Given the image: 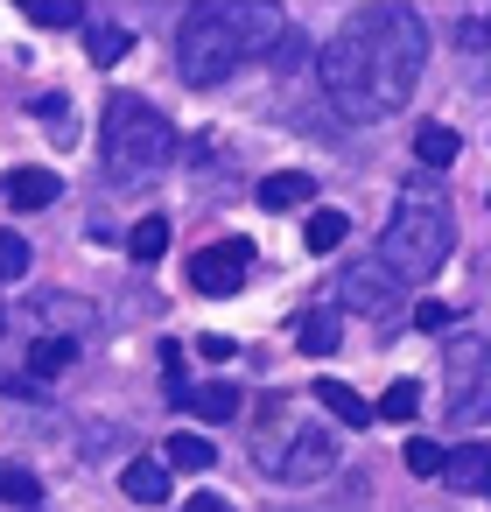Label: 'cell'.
I'll return each mask as SVG.
<instances>
[{
  "label": "cell",
  "mask_w": 491,
  "mask_h": 512,
  "mask_svg": "<svg viewBox=\"0 0 491 512\" xmlns=\"http://www.w3.org/2000/svg\"><path fill=\"white\" fill-rule=\"evenodd\" d=\"M78 365V337H36L29 344V372L36 379H57V372H71Z\"/></svg>",
  "instance_id": "14"
},
{
  "label": "cell",
  "mask_w": 491,
  "mask_h": 512,
  "mask_svg": "<svg viewBox=\"0 0 491 512\" xmlns=\"http://www.w3.org/2000/svg\"><path fill=\"white\" fill-rule=\"evenodd\" d=\"M372 414H379V421H414V414H421V386H414V379H393Z\"/></svg>",
  "instance_id": "20"
},
{
  "label": "cell",
  "mask_w": 491,
  "mask_h": 512,
  "mask_svg": "<svg viewBox=\"0 0 491 512\" xmlns=\"http://www.w3.org/2000/svg\"><path fill=\"white\" fill-rule=\"evenodd\" d=\"M127 498H134V505H162V498H169V470L148 463V456L127 463Z\"/></svg>",
  "instance_id": "17"
},
{
  "label": "cell",
  "mask_w": 491,
  "mask_h": 512,
  "mask_svg": "<svg viewBox=\"0 0 491 512\" xmlns=\"http://www.w3.org/2000/svg\"><path fill=\"white\" fill-rule=\"evenodd\" d=\"M442 463H449V449L435 435H407V470L414 477H442Z\"/></svg>",
  "instance_id": "23"
},
{
  "label": "cell",
  "mask_w": 491,
  "mask_h": 512,
  "mask_svg": "<svg viewBox=\"0 0 491 512\" xmlns=\"http://www.w3.org/2000/svg\"><path fill=\"white\" fill-rule=\"evenodd\" d=\"M456 43H463V50H470V57H484V8H477V15H470V22H463V36H456Z\"/></svg>",
  "instance_id": "30"
},
{
  "label": "cell",
  "mask_w": 491,
  "mask_h": 512,
  "mask_svg": "<svg viewBox=\"0 0 491 512\" xmlns=\"http://www.w3.org/2000/svg\"><path fill=\"white\" fill-rule=\"evenodd\" d=\"M169 463H176V470H211V442L176 428V435H169Z\"/></svg>",
  "instance_id": "24"
},
{
  "label": "cell",
  "mask_w": 491,
  "mask_h": 512,
  "mask_svg": "<svg viewBox=\"0 0 491 512\" xmlns=\"http://www.w3.org/2000/svg\"><path fill=\"white\" fill-rule=\"evenodd\" d=\"M414 323H421V330H449V323H456V309H449V302H421V309H414Z\"/></svg>",
  "instance_id": "28"
},
{
  "label": "cell",
  "mask_w": 491,
  "mask_h": 512,
  "mask_svg": "<svg viewBox=\"0 0 491 512\" xmlns=\"http://www.w3.org/2000/svg\"><path fill=\"white\" fill-rule=\"evenodd\" d=\"M239 64H246V50H239V15H232V8H190L183 29H176V71H183V85H190V92H211V85H225Z\"/></svg>",
  "instance_id": "5"
},
{
  "label": "cell",
  "mask_w": 491,
  "mask_h": 512,
  "mask_svg": "<svg viewBox=\"0 0 491 512\" xmlns=\"http://www.w3.org/2000/svg\"><path fill=\"white\" fill-rule=\"evenodd\" d=\"M442 477H449V491L484 498V491H491V484H484V477H491V449H484V442H463V449L442 463Z\"/></svg>",
  "instance_id": "9"
},
{
  "label": "cell",
  "mask_w": 491,
  "mask_h": 512,
  "mask_svg": "<svg viewBox=\"0 0 491 512\" xmlns=\"http://www.w3.org/2000/svg\"><path fill=\"white\" fill-rule=\"evenodd\" d=\"M253 463L274 477V484H316L337 470V435L330 428H309L302 414L288 421V400H260V435H253Z\"/></svg>",
  "instance_id": "3"
},
{
  "label": "cell",
  "mask_w": 491,
  "mask_h": 512,
  "mask_svg": "<svg viewBox=\"0 0 491 512\" xmlns=\"http://www.w3.org/2000/svg\"><path fill=\"white\" fill-rule=\"evenodd\" d=\"M183 407H190L197 421H239V386H225V379L190 386V393H183Z\"/></svg>",
  "instance_id": "11"
},
{
  "label": "cell",
  "mask_w": 491,
  "mask_h": 512,
  "mask_svg": "<svg viewBox=\"0 0 491 512\" xmlns=\"http://www.w3.org/2000/svg\"><path fill=\"white\" fill-rule=\"evenodd\" d=\"M85 50H92V64H99V71H113V64H120V57L134 50V29L106 22V29H92V43H85Z\"/></svg>",
  "instance_id": "19"
},
{
  "label": "cell",
  "mask_w": 491,
  "mask_h": 512,
  "mask_svg": "<svg viewBox=\"0 0 491 512\" xmlns=\"http://www.w3.org/2000/svg\"><path fill=\"white\" fill-rule=\"evenodd\" d=\"M162 253H169V218L148 211V218L127 232V260H162Z\"/></svg>",
  "instance_id": "16"
},
{
  "label": "cell",
  "mask_w": 491,
  "mask_h": 512,
  "mask_svg": "<svg viewBox=\"0 0 491 512\" xmlns=\"http://www.w3.org/2000/svg\"><path fill=\"white\" fill-rule=\"evenodd\" d=\"M295 344H302L309 358H330V351L344 344V323H337L330 309H309V316H302V330H295Z\"/></svg>",
  "instance_id": "13"
},
{
  "label": "cell",
  "mask_w": 491,
  "mask_h": 512,
  "mask_svg": "<svg viewBox=\"0 0 491 512\" xmlns=\"http://www.w3.org/2000/svg\"><path fill=\"white\" fill-rule=\"evenodd\" d=\"M57 197H64V176L57 169H15L8 176V204L15 211H50Z\"/></svg>",
  "instance_id": "8"
},
{
  "label": "cell",
  "mask_w": 491,
  "mask_h": 512,
  "mask_svg": "<svg viewBox=\"0 0 491 512\" xmlns=\"http://www.w3.org/2000/svg\"><path fill=\"white\" fill-rule=\"evenodd\" d=\"M29 22L36 29H78L85 8H78V0H29Z\"/></svg>",
  "instance_id": "22"
},
{
  "label": "cell",
  "mask_w": 491,
  "mask_h": 512,
  "mask_svg": "<svg viewBox=\"0 0 491 512\" xmlns=\"http://www.w3.org/2000/svg\"><path fill=\"white\" fill-rule=\"evenodd\" d=\"M246 260H253L246 239H218V246H204V253L190 260V288H197V295H232V288L246 281Z\"/></svg>",
  "instance_id": "6"
},
{
  "label": "cell",
  "mask_w": 491,
  "mask_h": 512,
  "mask_svg": "<svg viewBox=\"0 0 491 512\" xmlns=\"http://www.w3.org/2000/svg\"><path fill=\"white\" fill-rule=\"evenodd\" d=\"M183 512H232V505H225V498H218V491H197V498H190V505H183Z\"/></svg>",
  "instance_id": "32"
},
{
  "label": "cell",
  "mask_w": 491,
  "mask_h": 512,
  "mask_svg": "<svg viewBox=\"0 0 491 512\" xmlns=\"http://www.w3.org/2000/svg\"><path fill=\"white\" fill-rule=\"evenodd\" d=\"M449 253H456V218L435 197H400V211L379 232V267L407 288V281H428Z\"/></svg>",
  "instance_id": "4"
},
{
  "label": "cell",
  "mask_w": 491,
  "mask_h": 512,
  "mask_svg": "<svg viewBox=\"0 0 491 512\" xmlns=\"http://www.w3.org/2000/svg\"><path fill=\"white\" fill-rule=\"evenodd\" d=\"M337 288H344V302H351L358 316H393V309H400V281H393L379 260H351V267L337 274Z\"/></svg>",
  "instance_id": "7"
},
{
  "label": "cell",
  "mask_w": 491,
  "mask_h": 512,
  "mask_svg": "<svg viewBox=\"0 0 491 512\" xmlns=\"http://www.w3.org/2000/svg\"><path fill=\"white\" fill-rule=\"evenodd\" d=\"M99 148H106V176H113V183H155V176H169V162H176V127H169V113H155L148 99H113Z\"/></svg>",
  "instance_id": "2"
},
{
  "label": "cell",
  "mask_w": 491,
  "mask_h": 512,
  "mask_svg": "<svg viewBox=\"0 0 491 512\" xmlns=\"http://www.w3.org/2000/svg\"><path fill=\"white\" fill-rule=\"evenodd\" d=\"M414 155H421L428 169H449V162L463 155V134L442 127V120H428V127H414Z\"/></svg>",
  "instance_id": "12"
},
{
  "label": "cell",
  "mask_w": 491,
  "mask_h": 512,
  "mask_svg": "<svg viewBox=\"0 0 491 512\" xmlns=\"http://www.w3.org/2000/svg\"><path fill=\"white\" fill-rule=\"evenodd\" d=\"M302 57H309V43H302V29H281V43H274V64H281V71H295Z\"/></svg>",
  "instance_id": "27"
},
{
  "label": "cell",
  "mask_w": 491,
  "mask_h": 512,
  "mask_svg": "<svg viewBox=\"0 0 491 512\" xmlns=\"http://www.w3.org/2000/svg\"><path fill=\"white\" fill-rule=\"evenodd\" d=\"M316 400H323V407H330L344 428H365V421H372V407H365V400H358L344 379H316Z\"/></svg>",
  "instance_id": "15"
},
{
  "label": "cell",
  "mask_w": 491,
  "mask_h": 512,
  "mask_svg": "<svg viewBox=\"0 0 491 512\" xmlns=\"http://www.w3.org/2000/svg\"><path fill=\"white\" fill-rule=\"evenodd\" d=\"M0 498H8V505H36L43 498V477L22 470V463H0Z\"/></svg>",
  "instance_id": "21"
},
{
  "label": "cell",
  "mask_w": 491,
  "mask_h": 512,
  "mask_svg": "<svg viewBox=\"0 0 491 512\" xmlns=\"http://www.w3.org/2000/svg\"><path fill=\"white\" fill-rule=\"evenodd\" d=\"M428 64V29L414 8H393V0H379V8H358L323 50H316V71H323V92L330 106L351 120V127H372V120H393L414 92Z\"/></svg>",
  "instance_id": "1"
},
{
  "label": "cell",
  "mask_w": 491,
  "mask_h": 512,
  "mask_svg": "<svg viewBox=\"0 0 491 512\" xmlns=\"http://www.w3.org/2000/svg\"><path fill=\"white\" fill-rule=\"evenodd\" d=\"M29 260H36V253H29V239H22V232H0V281H22V274H29Z\"/></svg>",
  "instance_id": "25"
},
{
  "label": "cell",
  "mask_w": 491,
  "mask_h": 512,
  "mask_svg": "<svg viewBox=\"0 0 491 512\" xmlns=\"http://www.w3.org/2000/svg\"><path fill=\"white\" fill-rule=\"evenodd\" d=\"M344 232H351V218H344V211H309V225H302L309 253H337V246H344Z\"/></svg>",
  "instance_id": "18"
},
{
  "label": "cell",
  "mask_w": 491,
  "mask_h": 512,
  "mask_svg": "<svg viewBox=\"0 0 491 512\" xmlns=\"http://www.w3.org/2000/svg\"><path fill=\"white\" fill-rule=\"evenodd\" d=\"M0 393H8V400H15V393H22V400H36L43 386H36V379H15V372H8V379H0Z\"/></svg>",
  "instance_id": "31"
},
{
  "label": "cell",
  "mask_w": 491,
  "mask_h": 512,
  "mask_svg": "<svg viewBox=\"0 0 491 512\" xmlns=\"http://www.w3.org/2000/svg\"><path fill=\"white\" fill-rule=\"evenodd\" d=\"M36 120H43V127H57V134H71V127H78L71 99H36Z\"/></svg>",
  "instance_id": "26"
},
{
  "label": "cell",
  "mask_w": 491,
  "mask_h": 512,
  "mask_svg": "<svg viewBox=\"0 0 491 512\" xmlns=\"http://www.w3.org/2000/svg\"><path fill=\"white\" fill-rule=\"evenodd\" d=\"M232 351H239V344H232V337H218V330L197 344V358H204V365H232Z\"/></svg>",
  "instance_id": "29"
},
{
  "label": "cell",
  "mask_w": 491,
  "mask_h": 512,
  "mask_svg": "<svg viewBox=\"0 0 491 512\" xmlns=\"http://www.w3.org/2000/svg\"><path fill=\"white\" fill-rule=\"evenodd\" d=\"M302 204H316V183L302 169H281L260 183V211H302Z\"/></svg>",
  "instance_id": "10"
},
{
  "label": "cell",
  "mask_w": 491,
  "mask_h": 512,
  "mask_svg": "<svg viewBox=\"0 0 491 512\" xmlns=\"http://www.w3.org/2000/svg\"><path fill=\"white\" fill-rule=\"evenodd\" d=\"M0 330H8V316H0Z\"/></svg>",
  "instance_id": "33"
}]
</instances>
